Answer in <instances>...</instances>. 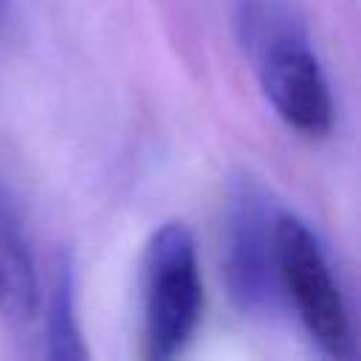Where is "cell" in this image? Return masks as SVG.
Segmentation results:
<instances>
[{
	"label": "cell",
	"instance_id": "277c9868",
	"mask_svg": "<svg viewBox=\"0 0 361 361\" xmlns=\"http://www.w3.org/2000/svg\"><path fill=\"white\" fill-rule=\"evenodd\" d=\"M279 212L257 178L231 180L223 220V282L245 316H271L285 305L276 274Z\"/></svg>",
	"mask_w": 361,
	"mask_h": 361
},
{
	"label": "cell",
	"instance_id": "52a82bcc",
	"mask_svg": "<svg viewBox=\"0 0 361 361\" xmlns=\"http://www.w3.org/2000/svg\"><path fill=\"white\" fill-rule=\"evenodd\" d=\"M8 6H11V0H0V23H3L6 14H8Z\"/></svg>",
	"mask_w": 361,
	"mask_h": 361
},
{
	"label": "cell",
	"instance_id": "6da1fadb",
	"mask_svg": "<svg viewBox=\"0 0 361 361\" xmlns=\"http://www.w3.org/2000/svg\"><path fill=\"white\" fill-rule=\"evenodd\" d=\"M237 34L274 113L305 138H324L336 104L302 20L279 0H243Z\"/></svg>",
	"mask_w": 361,
	"mask_h": 361
},
{
	"label": "cell",
	"instance_id": "3957f363",
	"mask_svg": "<svg viewBox=\"0 0 361 361\" xmlns=\"http://www.w3.org/2000/svg\"><path fill=\"white\" fill-rule=\"evenodd\" d=\"M276 274L288 302L310 341L336 361L355 358L353 319L330 259L305 220L290 212L276 217Z\"/></svg>",
	"mask_w": 361,
	"mask_h": 361
},
{
	"label": "cell",
	"instance_id": "7a4b0ae2",
	"mask_svg": "<svg viewBox=\"0 0 361 361\" xmlns=\"http://www.w3.org/2000/svg\"><path fill=\"white\" fill-rule=\"evenodd\" d=\"M203 313V279L192 231L161 223L144 248L141 262V338L144 355L169 361L192 341Z\"/></svg>",
	"mask_w": 361,
	"mask_h": 361
},
{
	"label": "cell",
	"instance_id": "5b68a950",
	"mask_svg": "<svg viewBox=\"0 0 361 361\" xmlns=\"http://www.w3.org/2000/svg\"><path fill=\"white\" fill-rule=\"evenodd\" d=\"M42 302L37 259L23 217L0 183V319L8 327L34 324Z\"/></svg>",
	"mask_w": 361,
	"mask_h": 361
},
{
	"label": "cell",
	"instance_id": "8992f818",
	"mask_svg": "<svg viewBox=\"0 0 361 361\" xmlns=\"http://www.w3.org/2000/svg\"><path fill=\"white\" fill-rule=\"evenodd\" d=\"M45 355L54 361H82L87 347L79 327V302H76V271L71 254H59L48 279L45 293Z\"/></svg>",
	"mask_w": 361,
	"mask_h": 361
}]
</instances>
